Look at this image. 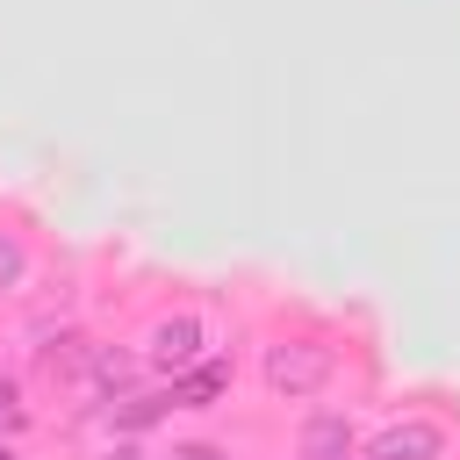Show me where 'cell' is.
I'll return each instance as SVG.
<instances>
[{"label":"cell","instance_id":"cell-1","mask_svg":"<svg viewBox=\"0 0 460 460\" xmlns=\"http://www.w3.org/2000/svg\"><path fill=\"white\" fill-rule=\"evenodd\" d=\"M331 374H338V359H331L323 345H273V352H266V388L288 395V402H295V395H316Z\"/></svg>","mask_w":460,"mask_h":460},{"label":"cell","instance_id":"cell-2","mask_svg":"<svg viewBox=\"0 0 460 460\" xmlns=\"http://www.w3.org/2000/svg\"><path fill=\"white\" fill-rule=\"evenodd\" d=\"M201 345H208V323H201V316H158L144 352H151V367H172V374H180V367L201 359Z\"/></svg>","mask_w":460,"mask_h":460},{"label":"cell","instance_id":"cell-3","mask_svg":"<svg viewBox=\"0 0 460 460\" xmlns=\"http://www.w3.org/2000/svg\"><path fill=\"white\" fill-rule=\"evenodd\" d=\"M438 453H446V431L438 424H395V431L374 438L367 460H438Z\"/></svg>","mask_w":460,"mask_h":460},{"label":"cell","instance_id":"cell-4","mask_svg":"<svg viewBox=\"0 0 460 460\" xmlns=\"http://www.w3.org/2000/svg\"><path fill=\"white\" fill-rule=\"evenodd\" d=\"M22 273H29V252H22L14 237H0V295H14V288H22Z\"/></svg>","mask_w":460,"mask_h":460},{"label":"cell","instance_id":"cell-5","mask_svg":"<svg viewBox=\"0 0 460 460\" xmlns=\"http://www.w3.org/2000/svg\"><path fill=\"white\" fill-rule=\"evenodd\" d=\"M345 438H352V431H345L338 417H331V424H309V453H331V446H345Z\"/></svg>","mask_w":460,"mask_h":460},{"label":"cell","instance_id":"cell-6","mask_svg":"<svg viewBox=\"0 0 460 460\" xmlns=\"http://www.w3.org/2000/svg\"><path fill=\"white\" fill-rule=\"evenodd\" d=\"M180 460H223L216 446H180Z\"/></svg>","mask_w":460,"mask_h":460},{"label":"cell","instance_id":"cell-7","mask_svg":"<svg viewBox=\"0 0 460 460\" xmlns=\"http://www.w3.org/2000/svg\"><path fill=\"white\" fill-rule=\"evenodd\" d=\"M0 402H14V388H7V381H0Z\"/></svg>","mask_w":460,"mask_h":460}]
</instances>
